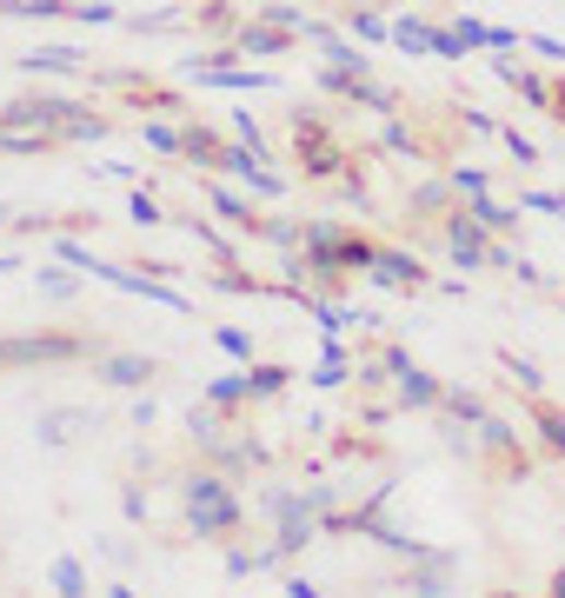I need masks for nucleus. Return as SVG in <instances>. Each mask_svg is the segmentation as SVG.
Here are the masks:
<instances>
[{"instance_id": "f257e3e1", "label": "nucleus", "mask_w": 565, "mask_h": 598, "mask_svg": "<svg viewBox=\"0 0 565 598\" xmlns=\"http://www.w3.org/2000/svg\"><path fill=\"white\" fill-rule=\"evenodd\" d=\"M187 512H193V526H200V532H226V526L239 519V505L226 499V485H220V479H193Z\"/></svg>"}, {"instance_id": "f03ea898", "label": "nucleus", "mask_w": 565, "mask_h": 598, "mask_svg": "<svg viewBox=\"0 0 565 598\" xmlns=\"http://www.w3.org/2000/svg\"><path fill=\"white\" fill-rule=\"evenodd\" d=\"M67 353H80L73 339H8V347H0L8 366H21V360H67Z\"/></svg>"}, {"instance_id": "7ed1b4c3", "label": "nucleus", "mask_w": 565, "mask_h": 598, "mask_svg": "<svg viewBox=\"0 0 565 598\" xmlns=\"http://www.w3.org/2000/svg\"><path fill=\"white\" fill-rule=\"evenodd\" d=\"M299 160H313V174H333V166H340L333 140L319 133V127H299Z\"/></svg>"}, {"instance_id": "20e7f679", "label": "nucleus", "mask_w": 565, "mask_h": 598, "mask_svg": "<svg viewBox=\"0 0 565 598\" xmlns=\"http://www.w3.org/2000/svg\"><path fill=\"white\" fill-rule=\"evenodd\" d=\"M146 373H153L146 360H107V379H114V386H140Z\"/></svg>"}, {"instance_id": "39448f33", "label": "nucleus", "mask_w": 565, "mask_h": 598, "mask_svg": "<svg viewBox=\"0 0 565 598\" xmlns=\"http://www.w3.org/2000/svg\"><path fill=\"white\" fill-rule=\"evenodd\" d=\"M247 54H280V34L273 27H247Z\"/></svg>"}, {"instance_id": "423d86ee", "label": "nucleus", "mask_w": 565, "mask_h": 598, "mask_svg": "<svg viewBox=\"0 0 565 598\" xmlns=\"http://www.w3.org/2000/svg\"><path fill=\"white\" fill-rule=\"evenodd\" d=\"M54 585H60V591H80L87 578H80V565H73V559H60V565H54Z\"/></svg>"}, {"instance_id": "0eeeda50", "label": "nucleus", "mask_w": 565, "mask_h": 598, "mask_svg": "<svg viewBox=\"0 0 565 598\" xmlns=\"http://www.w3.org/2000/svg\"><path fill=\"white\" fill-rule=\"evenodd\" d=\"M407 399H420V406H426V399H439V392H433V379H420V373H413V379H407Z\"/></svg>"}, {"instance_id": "6e6552de", "label": "nucleus", "mask_w": 565, "mask_h": 598, "mask_svg": "<svg viewBox=\"0 0 565 598\" xmlns=\"http://www.w3.org/2000/svg\"><path fill=\"white\" fill-rule=\"evenodd\" d=\"M558 591H565V572H558Z\"/></svg>"}]
</instances>
